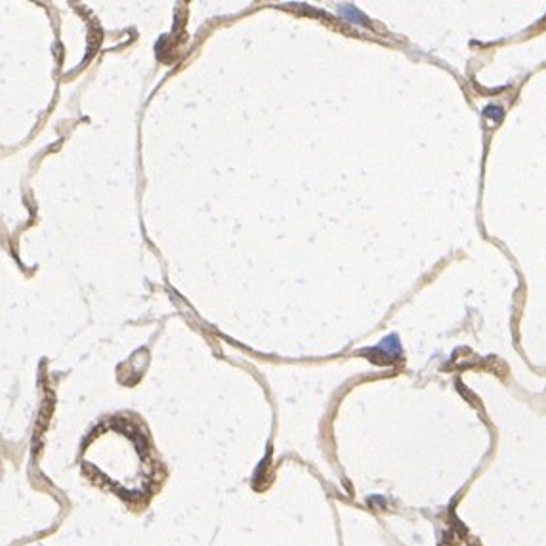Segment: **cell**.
<instances>
[{
  "mask_svg": "<svg viewBox=\"0 0 546 546\" xmlns=\"http://www.w3.org/2000/svg\"><path fill=\"white\" fill-rule=\"evenodd\" d=\"M485 117H495V120H501L503 119V109L497 107V105H489L485 109Z\"/></svg>",
  "mask_w": 546,
  "mask_h": 546,
  "instance_id": "obj_1",
  "label": "cell"
}]
</instances>
